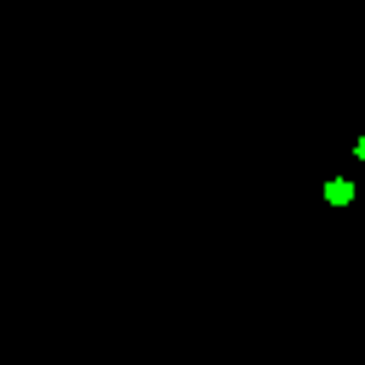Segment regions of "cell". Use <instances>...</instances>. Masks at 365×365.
I'll use <instances>...</instances> for the list:
<instances>
[{"instance_id":"cell-1","label":"cell","mask_w":365,"mask_h":365,"mask_svg":"<svg viewBox=\"0 0 365 365\" xmlns=\"http://www.w3.org/2000/svg\"><path fill=\"white\" fill-rule=\"evenodd\" d=\"M348 194H354V188H348V182H342V177H336V182H331V188H325V200H331V205H348Z\"/></svg>"},{"instance_id":"cell-2","label":"cell","mask_w":365,"mask_h":365,"mask_svg":"<svg viewBox=\"0 0 365 365\" xmlns=\"http://www.w3.org/2000/svg\"><path fill=\"white\" fill-rule=\"evenodd\" d=\"M359 160H365V137H359Z\"/></svg>"}]
</instances>
